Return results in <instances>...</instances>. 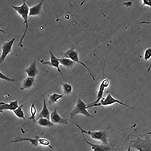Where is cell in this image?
<instances>
[{
	"instance_id": "obj_1",
	"label": "cell",
	"mask_w": 151,
	"mask_h": 151,
	"mask_svg": "<svg viewBox=\"0 0 151 151\" xmlns=\"http://www.w3.org/2000/svg\"><path fill=\"white\" fill-rule=\"evenodd\" d=\"M12 7L14 10L18 14L23 20L25 24V28L24 33L20 40L18 46L21 47L23 46V42L25 36L29 28L28 19L29 7L26 1H23L22 4L19 6L12 5Z\"/></svg>"
},
{
	"instance_id": "obj_2",
	"label": "cell",
	"mask_w": 151,
	"mask_h": 151,
	"mask_svg": "<svg viewBox=\"0 0 151 151\" xmlns=\"http://www.w3.org/2000/svg\"><path fill=\"white\" fill-rule=\"evenodd\" d=\"M88 104L80 98H78L70 113V119H73L76 116L79 115H82L88 119L93 118V116L88 111Z\"/></svg>"
},
{
	"instance_id": "obj_3",
	"label": "cell",
	"mask_w": 151,
	"mask_h": 151,
	"mask_svg": "<svg viewBox=\"0 0 151 151\" xmlns=\"http://www.w3.org/2000/svg\"><path fill=\"white\" fill-rule=\"evenodd\" d=\"M76 127L80 131L81 133L88 135L93 139L100 142L104 144L109 145L107 133L105 131L100 130L98 131H87L82 128L80 125L74 124Z\"/></svg>"
},
{
	"instance_id": "obj_4",
	"label": "cell",
	"mask_w": 151,
	"mask_h": 151,
	"mask_svg": "<svg viewBox=\"0 0 151 151\" xmlns=\"http://www.w3.org/2000/svg\"><path fill=\"white\" fill-rule=\"evenodd\" d=\"M62 55V57L69 58L76 63H77L82 66L89 72L92 79L97 82L96 79L89 68L84 63L80 60L79 52L77 50L75 49L74 45H71L70 48Z\"/></svg>"
},
{
	"instance_id": "obj_5",
	"label": "cell",
	"mask_w": 151,
	"mask_h": 151,
	"mask_svg": "<svg viewBox=\"0 0 151 151\" xmlns=\"http://www.w3.org/2000/svg\"><path fill=\"white\" fill-rule=\"evenodd\" d=\"M116 104H120L132 110H134V109L133 107L125 104L119 99L114 98L110 93L107 94L105 97H103L100 102L98 104H88V108L101 106H107Z\"/></svg>"
},
{
	"instance_id": "obj_6",
	"label": "cell",
	"mask_w": 151,
	"mask_h": 151,
	"mask_svg": "<svg viewBox=\"0 0 151 151\" xmlns=\"http://www.w3.org/2000/svg\"><path fill=\"white\" fill-rule=\"evenodd\" d=\"M131 142L132 148L138 151H151V139L149 137H137Z\"/></svg>"
},
{
	"instance_id": "obj_7",
	"label": "cell",
	"mask_w": 151,
	"mask_h": 151,
	"mask_svg": "<svg viewBox=\"0 0 151 151\" xmlns=\"http://www.w3.org/2000/svg\"><path fill=\"white\" fill-rule=\"evenodd\" d=\"M16 40L15 37L4 42L1 46L0 63L2 64L8 55L12 52V47Z\"/></svg>"
},
{
	"instance_id": "obj_8",
	"label": "cell",
	"mask_w": 151,
	"mask_h": 151,
	"mask_svg": "<svg viewBox=\"0 0 151 151\" xmlns=\"http://www.w3.org/2000/svg\"><path fill=\"white\" fill-rule=\"evenodd\" d=\"M50 55V60L45 61L44 60L39 59V61L42 65L49 66L55 68L58 72L61 75L63 73L60 68V63L59 58H57L51 51H49Z\"/></svg>"
},
{
	"instance_id": "obj_9",
	"label": "cell",
	"mask_w": 151,
	"mask_h": 151,
	"mask_svg": "<svg viewBox=\"0 0 151 151\" xmlns=\"http://www.w3.org/2000/svg\"><path fill=\"white\" fill-rule=\"evenodd\" d=\"M110 84V81L109 79L105 78L103 80L99 85L96 100L89 104H93L99 103L103 98L105 91L109 86Z\"/></svg>"
},
{
	"instance_id": "obj_10",
	"label": "cell",
	"mask_w": 151,
	"mask_h": 151,
	"mask_svg": "<svg viewBox=\"0 0 151 151\" xmlns=\"http://www.w3.org/2000/svg\"><path fill=\"white\" fill-rule=\"evenodd\" d=\"M50 119L54 124L66 125L68 124V120L62 117L55 108L51 112Z\"/></svg>"
},
{
	"instance_id": "obj_11",
	"label": "cell",
	"mask_w": 151,
	"mask_h": 151,
	"mask_svg": "<svg viewBox=\"0 0 151 151\" xmlns=\"http://www.w3.org/2000/svg\"><path fill=\"white\" fill-rule=\"evenodd\" d=\"M83 140L86 143L90 145L93 151H111L112 150L109 145L105 144L99 145L92 143L88 141L85 134L81 133Z\"/></svg>"
},
{
	"instance_id": "obj_12",
	"label": "cell",
	"mask_w": 151,
	"mask_h": 151,
	"mask_svg": "<svg viewBox=\"0 0 151 151\" xmlns=\"http://www.w3.org/2000/svg\"><path fill=\"white\" fill-rule=\"evenodd\" d=\"M19 101L16 100L9 103L1 101L0 102V111L2 113L5 111H12L16 109L19 106Z\"/></svg>"
},
{
	"instance_id": "obj_13",
	"label": "cell",
	"mask_w": 151,
	"mask_h": 151,
	"mask_svg": "<svg viewBox=\"0 0 151 151\" xmlns=\"http://www.w3.org/2000/svg\"><path fill=\"white\" fill-rule=\"evenodd\" d=\"M24 71L28 77L35 78L40 73L37 67L36 60H35L29 66L24 69Z\"/></svg>"
},
{
	"instance_id": "obj_14",
	"label": "cell",
	"mask_w": 151,
	"mask_h": 151,
	"mask_svg": "<svg viewBox=\"0 0 151 151\" xmlns=\"http://www.w3.org/2000/svg\"><path fill=\"white\" fill-rule=\"evenodd\" d=\"M41 96L43 100V106L42 109L36 117V121L41 118H45L50 119V114H51V112H50L47 105L45 96L42 94H41Z\"/></svg>"
},
{
	"instance_id": "obj_15",
	"label": "cell",
	"mask_w": 151,
	"mask_h": 151,
	"mask_svg": "<svg viewBox=\"0 0 151 151\" xmlns=\"http://www.w3.org/2000/svg\"><path fill=\"white\" fill-rule=\"evenodd\" d=\"M44 1H41L39 3L34 5L29 9V17H35L40 15L42 13V5Z\"/></svg>"
},
{
	"instance_id": "obj_16",
	"label": "cell",
	"mask_w": 151,
	"mask_h": 151,
	"mask_svg": "<svg viewBox=\"0 0 151 151\" xmlns=\"http://www.w3.org/2000/svg\"><path fill=\"white\" fill-rule=\"evenodd\" d=\"M40 137L38 136H35L33 138L32 137H17L16 139L12 141V143H16L23 142H29L31 145L35 146H37L39 145V140Z\"/></svg>"
},
{
	"instance_id": "obj_17",
	"label": "cell",
	"mask_w": 151,
	"mask_h": 151,
	"mask_svg": "<svg viewBox=\"0 0 151 151\" xmlns=\"http://www.w3.org/2000/svg\"><path fill=\"white\" fill-rule=\"evenodd\" d=\"M35 78L27 77L22 81L20 87L21 91L28 90L31 88L35 84Z\"/></svg>"
},
{
	"instance_id": "obj_18",
	"label": "cell",
	"mask_w": 151,
	"mask_h": 151,
	"mask_svg": "<svg viewBox=\"0 0 151 151\" xmlns=\"http://www.w3.org/2000/svg\"><path fill=\"white\" fill-rule=\"evenodd\" d=\"M63 94L54 93L47 96V103L50 106H53L57 103L63 96Z\"/></svg>"
},
{
	"instance_id": "obj_19",
	"label": "cell",
	"mask_w": 151,
	"mask_h": 151,
	"mask_svg": "<svg viewBox=\"0 0 151 151\" xmlns=\"http://www.w3.org/2000/svg\"><path fill=\"white\" fill-rule=\"evenodd\" d=\"M36 123L43 127L52 128L54 127V124L50 119L45 118H40L37 120Z\"/></svg>"
},
{
	"instance_id": "obj_20",
	"label": "cell",
	"mask_w": 151,
	"mask_h": 151,
	"mask_svg": "<svg viewBox=\"0 0 151 151\" xmlns=\"http://www.w3.org/2000/svg\"><path fill=\"white\" fill-rule=\"evenodd\" d=\"M59 60L60 65L67 68H73L76 64L75 63L68 58L62 57L59 58Z\"/></svg>"
},
{
	"instance_id": "obj_21",
	"label": "cell",
	"mask_w": 151,
	"mask_h": 151,
	"mask_svg": "<svg viewBox=\"0 0 151 151\" xmlns=\"http://www.w3.org/2000/svg\"><path fill=\"white\" fill-rule=\"evenodd\" d=\"M63 91V94L64 96H68L72 93L73 87L70 84L67 82H61L60 83Z\"/></svg>"
},
{
	"instance_id": "obj_22",
	"label": "cell",
	"mask_w": 151,
	"mask_h": 151,
	"mask_svg": "<svg viewBox=\"0 0 151 151\" xmlns=\"http://www.w3.org/2000/svg\"><path fill=\"white\" fill-rule=\"evenodd\" d=\"M23 105H21L14 111H12L14 115L17 118L22 119L24 121H26L24 113L23 110Z\"/></svg>"
},
{
	"instance_id": "obj_23",
	"label": "cell",
	"mask_w": 151,
	"mask_h": 151,
	"mask_svg": "<svg viewBox=\"0 0 151 151\" xmlns=\"http://www.w3.org/2000/svg\"><path fill=\"white\" fill-rule=\"evenodd\" d=\"M30 116L28 119L32 120L33 122L36 123L37 110L35 106V101L32 102L30 108Z\"/></svg>"
},
{
	"instance_id": "obj_24",
	"label": "cell",
	"mask_w": 151,
	"mask_h": 151,
	"mask_svg": "<svg viewBox=\"0 0 151 151\" xmlns=\"http://www.w3.org/2000/svg\"><path fill=\"white\" fill-rule=\"evenodd\" d=\"M151 58V47L146 49L144 54V59L145 61H147ZM151 69V62L147 69V72L149 73Z\"/></svg>"
},
{
	"instance_id": "obj_25",
	"label": "cell",
	"mask_w": 151,
	"mask_h": 151,
	"mask_svg": "<svg viewBox=\"0 0 151 151\" xmlns=\"http://www.w3.org/2000/svg\"><path fill=\"white\" fill-rule=\"evenodd\" d=\"M39 145L52 148L51 142L46 138L40 137L39 140Z\"/></svg>"
},
{
	"instance_id": "obj_26",
	"label": "cell",
	"mask_w": 151,
	"mask_h": 151,
	"mask_svg": "<svg viewBox=\"0 0 151 151\" xmlns=\"http://www.w3.org/2000/svg\"><path fill=\"white\" fill-rule=\"evenodd\" d=\"M142 5L141 6L140 9L145 6H148L151 9V0H142ZM139 23L142 24H151V21H143Z\"/></svg>"
},
{
	"instance_id": "obj_27",
	"label": "cell",
	"mask_w": 151,
	"mask_h": 151,
	"mask_svg": "<svg viewBox=\"0 0 151 151\" xmlns=\"http://www.w3.org/2000/svg\"><path fill=\"white\" fill-rule=\"evenodd\" d=\"M0 78H1V80L8 82H14L15 81L14 79L12 78L6 76L1 71L0 72Z\"/></svg>"
},
{
	"instance_id": "obj_28",
	"label": "cell",
	"mask_w": 151,
	"mask_h": 151,
	"mask_svg": "<svg viewBox=\"0 0 151 151\" xmlns=\"http://www.w3.org/2000/svg\"><path fill=\"white\" fill-rule=\"evenodd\" d=\"M131 142H130L129 143V146L128 147V149L126 150V151H131Z\"/></svg>"
}]
</instances>
